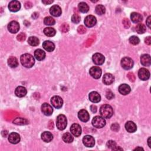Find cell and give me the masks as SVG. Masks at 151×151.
I'll return each instance as SVG.
<instances>
[{
  "label": "cell",
  "mask_w": 151,
  "mask_h": 151,
  "mask_svg": "<svg viewBox=\"0 0 151 151\" xmlns=\"http://www.w3.org/2000/svg\"><path fill=\"white\" fill-rule=\"evenodd\" d=\"M20 62L22 65L26 68H31L35 64L34 57L30 54H24L20 57Z\"/></svg>",
  "instance_id": "6da1fadb"
},
{
  "label": "cell",
  "mask_w": 151,
  "mask_h": 151,
  "mask_svg": "<svg viewBox=\"0 0 151 151\" xmlns=\"http://www.w3.org/2000/svg\"><path fill=\"white\" fill-rule=\"evenodd\" d=\"M100 113L103 118L109 119L113 116L114 111L113 109L110 105L106 104H103L100 107Z\"/></svg>",
  "instance_id": "7a4b0ae2"
},
{
  "label": "cell",
  "mask_w": 151,
  "mask_h": 151,
  "mask_svg": "<svg viewBox=\"0 0 151 151\" xmlns=\"http://www.w3.org/2000/svg\"><path fill=\"white\" fill-rule=\"evenodd\" d=\"M67 125V118L64 114H59L56 120V126L58 129L63 131L66 129Z\"/></svg>",
  "instance_id": "3957f363"
},
{
  "label": "cell",
  "mask_w": 151,
  "mask_h": 151,
  "mask_svg": "<svg viewBox=\"0 0 151 151\" xmlns=\"http://www.w3.org/2000/svg\"><path fill=\"white\" fill-rule=\"evenodd\" d=\"M92 125L96 128H102L106 125V121L103 117L96 116L92 120Z\"/></svg>",
  "instance_id": "277c9868"
},
{
  "label": "cell",
  "mask_w": 151,
  "mask_h": 151,
  "mask_svg": "<svg viewBox=\"0 0 151 151\" xmlns=\"http://www.w3.org/2000/svg\"><path fill=\"white\" fill-rule=\"evenodd\" d=\"M134 62L130 57H125L121 60V66L125 70H130L133 67Z\"/></svg>",
  "instance_id": "5b68a950"
},
{
  "label": "cell",
  "mask_w": 151,
  "mask_h": 151,
  "mask_svg": "<svg viewBox=\"0 0 151 151\" xmlns=\"http://www.w3.org/2000/svg\"><path fill=\"white\" fill-rule=\"evenodd\" d=\"M51 103L56 109H60L63 104L62 98L59 96H54L51 99Z\"/></svg>",
  "instance_id": "8992f818"
},
{
  "label": "cell",
  "mask_w": 151,
  "mask_h": 151,
  "mask_svg": "<svg viewBox=\"0 0 151 151\" xmlns=\"http://www.w3.org/2000/svg\"><path fill=\"white\" fill-rule=\"evenodd\" d=\"M83 143L85 146L88 148L93 147L95 145V138L92 136L86 135L83 138Z\"/></svg>",
  "instance_id": "52a82bcc"
},
{
  "label": "cell",
  "mask_w": 151,
  "mask_h": 151,
  "mask_svg": "<svg viewBox=\"0 0 151 151\" xmlns=\"http://www.w3.org/2000/svg\"><path fill=\"white\" fill-rule=\"evenodd\" d=\"M92 60L93 63L96 65H102L104 63L105 58L104 56L100 53H97L93 55Z\"/></svg>",
  "instance_id": "ba28073f"
},
{
  "label": "cell",
  "mask_w": 151,
  "mask_h": 151,
  "mask_svg": "<svg viewBox=\"0 0 151 151\" xmlns=\"http://www.w3.org/2000/svg\"><path fill=\"white\" fill-rule=\"evenodd\" d=\"M89 73L90 76L95 79H98L100 77L102 72V70L99 67H92L89 70Z\"/></svg>",
  "instance_id": "9c48e42d"
},
{
  "label": "cell",
  "mask_w": 151,
  "mask_h": 151,
  "mask_svg": "<svg viewBox=\"0 0 151 151\" xmlns=\"http://www.w3.org/2000/svg\"><path fill=\"white\" fill-rule=\"evenodd\" d=\"M20 30L19 23L16 21H11L8 25V30L13 34L17 33Z\"/></svg>",
  "instance_id": "30bf717a"
},
{
  "label": "cell",
  "mask_w": 151,
  "mask_h": 151,
  "mask_svg": "<svg viewBox=\"0 0 151 151\" xmlns=\"http://www.w3.org/2000/svg\"><path fill=\"white\" fill-rule=\"evenodd\" d=\"M97 22V20L96 17L93 16H87L85 19V26L87 27H93L95 26Z\"/></svg>",
  "instance_id": "8fae6325"
},
{
  "label": "cell",
  "mask_w": 151,
  "mask_h": 151,
  "mask_svg": "<svg viewBox=\"0 0 151 151\" xmlns=\"http://www.w3.org/2000/svg\"><path fill=\"white\" fill-rule=\"evenodd\" d=\"M138 76L141 80L145 81L149 79L150 72L145 68H141L138 72Z\"/></svg>",
  "instance_id": "7c38bea8"
},
{
  "label": "cell",
  "mask_w": 151,
  "mask_h": 151,
  "mask_svg": "<svg viewBox=\"0 0 151 151\" xmlns=\"http://www.w3.org/2000/svg\"><path fill=\"white\" fill-rule=\"evenodd\" d=\"M41 112L45 116H50L53 114V109L50 105L49 104L47 103H44L41 105Z\"/></svg>",
  "instance_id": "4fadbf2b"
},
{
  "label": "cell",
  "mask_w": 151,
  "mask_h": 151,
  "mask_svg": "<svg viewBox=\"0 0 151 151\" xmlns=\"http://www.w3.org/2000/svg\"><path fill=\"white\" fill-rule=\"evenodd\" d=\"M79 119L83 122H87L90 119V115L85 109L80 110L78 113Z\"/></svg>",
  "instance_id": "5bb4252c"
},
{
  "label": "cell",
  "mask_w": 151,
  "mask_h": 151,
  "mask_svg": "<svg viewBox=\"0 0 151 151\" xmlns=\"http://www.w3.org/2000/svg\"><path fill=\"white\" fill-rule=\"evenodd\" d=\"M50 13L53 16L55 17H58L62 15V11L61 8L59 5H54L50 8Z\"/></svg>",
  "instance_id": "9a60e30c"
},
{
  "label": "cell",
  "mask_w": 151,
  "mask_h": 151,
  "mask_svg": "<svg viewBox=\"0 0 151 151\" xmlns=\"http://www.w3.org/2000/svg\"><path fill=\"white\" fill-rule=\"evenodd\" d=\"M70 131L74 136L78 137L80 136L81 133H82V128L79 124L74 123L71 126Z\"/></svg>",
  "instance_id": "2e32d148"
},
{
  "label": "cell",
  "mask_w": 151,
  "mask_h": 151,
  "mask_svg": "<svg viewBox=\"0 0 151 151\" xmlns=\"http://www.w3.org/2000/svg\"><path fill=\"white\" fill-rule=\"evenodd\" d=\"M20 136L16 132L11 133L8 136V141L12 144H17L20 141Z\"/></svg>",
  "instance_id": "e0dca14e"
},
{
  "label": "cell",
  "mask_w": 151,
  "mask_h": 151,
  "mask_svg": "<svg viewBox=\"0 0 151 151\" xmlns=\"http://www.w3.org/2000/svg\"><path fill=\"white\" fill-rule=\"evenodd\" d=\"M21 8V4L18 1H11L8 4V9L11 12H17Z\"/></svg>",
  "instance_id": "ac0fdd59"
},
{
  "label": "cell",
  "mask_w": 151,
  "mask_h": 151,
  "mask_svg": "<svg viewBox=\"0 0 151 151\" xmlns=\"http://www.w3.org/2000/svg\"><path fill=\"white\" fill-rule=\"evenodd\" d=\"M119 91L120 93L122 95H128L131 91V87L127 84H122L119 87Z\"/></svg>",
  "instance_id": "d6986e66"
},
{
  "label": "cell",
  "mask_w": 151,
  "mask_h": 151,
  "mask_svg": "<svg viewBox=\"0 0 151 151\" xmlns=\"http://www.w3.org/2000/svg\"><path fill=\"white\" fill-rule=\"evenodd\" d=\"M114 80V76L110 73H106L103 76V82L106 85H110L112 84Z\"/></svg>",
  "instance_id": "ffe728a7"
},
{
  "label": "cell",
  "mask_w": 151,
  "mask_h": 151,
  "mask_svg": "<svg viewBox=\"0 0 151 151\" xmlns=\"http://www.w3.org/2000/svg\"><path fill=\"white\" fill-rule=\"evenodd\" d=\"M89 100L93 103H99L101 100V96L96 91H91L89 95Z\"/></svg>",
  "instance_id": "44dd1931"
},
{
  "label": "cell",
  "mask_w": 151,
  "mask_h": 151,
  "mask_svg": "<svg viewBox=\"0 0 151 151\" xmlns=\"http://www.w3.org/2000/svg\"><path fill=\"white\" fill-rule=\"evenodd\" d=\"M125 129L129 133H134L137 130V127L134 122L132 121H128L125 124Z\"/></svg>",
  "instance_id": "7402d4cb"
},
{
  "label": "cell",
  "mask_w": 151,
  "mask_h": 151,
  "mask_svg": "<svg viewBox=\"0 0 151 151\" xmlns=\"http://www.w3.org/2000/svg\"><path fill=\"white\" fill-rule=\"evenodd\" d=\"M27 89L23 86H18L16 89L15 94L18 98L24 97L27 95Z\"/></svg>",
  "instance_id": "603a6c76"
},
{
  "label": "cell",
  "mask_w": 151,
  "mask_h": 151,
  "mask_svg": "<svg viewBox=\"0 0 151 151\" xmlns=\"http://www.w3.org/2000/svg\"><path fill=\"white\" fill-rule=\"evenodd\" d=\"M141 63L144 66H150L151 63L150 56L149 54H143L141 57Z\"/></svg>",
  "instance_id": "cb8c5ba5"
},
{
  "label": "cell",
  "mask_w": 151,
  "mask_h": 151,
  "mask_svg": "<svg viewBox=\"0 0 151 151\" xmlns=\"http://www.w3.org/2000/svg\"><path fill=\"white\" fill-rule=\"evenodd\" d=\"M43 47L49 52L53 51L55 49L54 44L50 41H45L43 43Z\"/></svg>",
  "instance_id": "d4e9b609"
},
{
  "label": "cell",
  "mask_w": 151,
  "mask_h": 151,
  "mask_svg": "<svg viewBox=\"0 0 151 151\" xmlns=\"http://www.w3.org/2000/svg\"><path fill=\"white\" fill-rule=\"evenodd\" d=\"M41 137L44 142L48 143V142H51L53 140V135H52L51 132L45 131V132H43V133L41 135Z\"/></svg>",
  "instance_id": "484cf974"
},
{
  "label": "cell",
  "mask_w": 151,
  "mask_h": 151,
  "mask_svg": "<svg viewBox=\"0 0 151 151\" xmlns=\"http://www.w3.org/2000/svg\"><path fill=\"white\" fill-rule=\"evenodd\" d=\"M34 57L39 61L43 60L45 57V53L41 49H37L34 51Z\"/></svg>",
  "instance_id": "4316f807"
},
{
  "label": "cell",
  "mask_w": 151,
  "mask_h": 151,
  "mask_svg": "<svg viewBox=\"0 0 151 151\" xmlns=\"http://www.w3.org/2000/svg\"><path fill=\"white\" fill-rule=\"evenodd\" d=\"M131 18L132 22L134 23H139L143 20V17L142 15L135 12H133L131 14Z\"/></svg>",
  "instance_id": "83f0119b"
},
{
  "label": "cell",
  "mask_w": 151,
  "mask_h": 151,
  "mask_svg": "<svg viewBox=\"0 0 151 151\" xmlns=\"http://www.w3.org/2000/svg\"><path fill=\"white\" fill-rule=\"evenodd\" d=\"M8 64L11 68H16L18 66V62L16 57L11 56L8 59Z\"/></svg>",
  "instance_id": "f1b7e54d"
},
{
  "label": "cell",
  "mask_w": 151,
  "mask_h": 151,
  "mask_svg": "<svg viewBox=\"0 0 151 151\" xmlns=\"http://www.w3.org/2000/svg\"><path fill=\"white\" fill-rule=\"evenodd\" d=\"M44 33L47 37H53L56 35V31L52 27H46L44 30Z\"/></svg>",
  "instance_id": "f546056e"
},
{
  "label": "cell",
  "mask_w": 151,
  "mask_h": 151,
  "mask_svg": "<svg viewBox=\"0 0 151 151\" xmlns=\"http://www.w3.org/2000/svg\"><path fill=\"white\" fill-rule=\"evenodd\" d=\"M78 8H79V11L82 13H86L89 10V5L84 2H82V3H79L78 5Z\"/></svg>",
  "instance_id": "4dcf8cb0"
},
{
  "label": "cell",
  "mask_w": 151,
  "mask_h": 151,
  "mask_svg": "<svg viewBox=\"0 0 151 151\" xmlns=\"http://www.w3.org/2000/svg\"><path fill=\"white\" fill-rule=\"evenodd\" d=\"M62 138H63V141L66 143H67V144L72 143L73 141V139H74V138H73V136L71 135V133H67V132L63 134Z\"/></svg>",
  "instance_id": "1f68e13d"
},
{
  "label": "cell",
  "mask_w": 151,
  "mask_h": 151,
  "mask_svg": "<svg viewBox=\"0 0 151 151\" xmlns=\"http://www.w3.org/2000/svg\"><path fill=\"white\" fill-rule=\"evenodd\" d=\"M28 43L30 45L34 46H34H37L39 44L40 41L37 37L32 36V37H30L28 38Z\"/></svg>",
  "instance_id": "d6a6232c"
},
{
  "label": "cell",
  "mask_w": 151,
  "mask_h": 151,
  "mask_svg": "<svg viewBox=\"0 0 151 151\" xmlns=\"http://www.w3.org/2000/svg\"><path fill=\"white\" fill-rule=\"evenodd\" d=\"M136 31L138 34H144L146 31V27L142 23H139L136 26Z\"/></svg>",
  "instance_id": "836d02e7"
},
{
  "label": "cell",
  "mask_w": 151,
  "mask_h": 151,
  "mask_svg": "<svg viewBox=\"0 0 151 151\" xmlns=\"http://www.w3.org/2000/svg\"><path fill=\"white\" fill-rule=\"evenodd\" d=\"M13 123L17 125H25L28 123V121L24 118H17L13 121Z\"/></svg>",
  "instance_id": "e575fe53"
},
{
  "label": "cell",
  "mask_w": 151,
  "mask_h": 151,
  "mask_svg": "<svg viewBox=\"0 0 151 151\" xmlns=\"http://www.w3.org/2000/svg\"><path fill=\"white\" fill-rule=\"evenodd\" d=\"M96 13L98 15L102 16L106 12V8L102 5H98L95 9Z\"/></svg>",
  "instance_id": "d590c367"
},
{
  "label": "cell",
  "mask_w": 151,
  "mask_h": 151,
  "mask_svg": "<svg viewBox=\"0 0 151 151\" xmlns=\"http://www.w3.org/2000/svg\"><path fill=\"white\" fill-rule=\"evenodd\" d=\"M44 23L47 26H53L55 24V20L51 17H46L44 20Z\"/></svg>",
  "instance_id": "8d00e7d4"
},
{
  "label": "cell",
  "mask_w": 151,
  "mask_h": 151,
  "mask_svg": "<svg viewBox=\"0 0 151 151\" xmlns=\"http://www.w3.org/2000/svg\"><path fill=\"white\" fill-rule=\"evenodd\" d=\"M129 41L131 44L134 45H137L139 43H140V40H139V39L137 36H133L129 38Z\"/></svg>",
  "instance_id": "74e56055"
},
{
  "label": "cell",
  "mask_w": 151,
  "mask_h": 151,
  "mask_svg": "<svg viewBox=\"0 0 151 151\" xmlns=\"http://www.w3.org/2000/svg\"><path fill=\"white\" fill-rule=\"evenodd\" d=\"M106 146L108 148H109V149H111L112 150H115V149L116 148V147L118 146H117V144H116V142L110 140V141H108V142L106 144Z\"/></svg>",
  "instance_id": "f35d334b"
},
{
  "label": "cell",
  "mask_w": 151,
  "mask_h": 151,
  "mask_svg": "<svg viewBox=\"0 0 151 151\" xmlns=\"http://www.w3.org/2000/svg\"><path fill=\"white\" fill-rule=\"evenodd\" d=\"M81 21L80 16L77 14H74L72 17V21L75 24H78Z\"/></svg>",
  "instance_id": "ab89813d"
},
{
  "label": "cell",
  "mask_w": 151,
  "mask_h": 151,
  "mask_svg": "<svg viewBox=\"0 0 151 151\" xmlns=\"http://www.w3.org/2000/svg\"><path fill=\"white\" fill-rule=\"evenodd\" d=\"M69 26L68 24H67V23H63V24L61 26V27H60V30L62 31V32L64 33H66L69 30Z\"/></svg>",
  "instance_id": "60d3db41"
},
{
  "label": "cell",
  "mask_w": 151,
  "mask_h": 151,
  "mask_svg": "<svg viewBox=\"0 0 151 151\" xmlns=\"http://www.w3.org/2000/svg\"><path fill=\"white\" fill-rule=\"evenodd\" d=\"M26 35L23 33H21L20 34H18L17 37V40L21 42L24 41L26 40Z\"/></svg>",
  "instance_id": "b9f144b4"
},
{
  "label": "cell",
  "mask_w": 151,
  "mask_h": 151,
  "mask_svg": "<svg viewBox=\"0 0 151 151\" xmlns=\"http://www.w3.org/2000/svg\"><path fill=\"white\" fill-rule=\"evenodd\" d=\"M123 24L125 28H129L131 26V22L127 18H124L123 20Z\"/></svg>",
  "instance_id": "7bdbcfd3"
},
{
  "label": "cell",
  "mask_w": 151,
  "mask_h": 151,
  "mask_svg": "<svg viewBox=\"0 0 151 151\" xmlns=\"http://www.w3.org/2000/svg\"><path fill=\"white\" fill-rule=\"evenodd\" d=\"M120 129V126L118 123H113L112 125L111 126V129L112 131H114V132H118Z\"/></svg>",
  "instance_id": "ee69618b"
},
{
  "label": "cell",
  "mask_w": 151,
  "mask_h": 151,
  "mask_svg": "<svg viewBox=\"0 0 151 151\" xmlns=\"http://www.w3.org/2000/svg\"><path fill=\"white\" fill-rule=\"evenodd\" d=\"M114 96L113 93L111 90H108V91H106V98H107L108 99H109V100H112V99L114 98Z\"/></svg>",
  "instance_id": "f6af8a7d"
},
{
  "label": "cell",
  "mask_w": 151,
  "mask_h": 151,
  "mask_svg": "<svg viewBox=\"0 0 151 151\" xmlns=\"http://www.w3.org/2000/svg\"><path fill=\"white\" fill-rule=\"evenodd\" d=\"M127 78L129 79V80L131 81V82H134L136 80L134 74L132 72H129L128 74H127Z\"/></svg>",
  "instance_id": "bcb514c9"
},
{
  "label": "cell",
  "mask_w": 151,
  "mask_h": 151,
  "mask_svg": "<svg viewBox=\"0 0 151 151\" xmlns=\"http://www.w3.org/2000/svg\"><path fill=\"white\" fill-rule=\"evenodd\" d=\"M77 31H78V33L79 34H85L86 32V29L83 26H79L78 27Z\"/></svg>",
  "instance_id": "7dc6e473"
},
{
  "label": "cell",
  "mask_w": 151,
  "mask_h": 151,
  "mask_svg": "<svg viewBox=\"0 0 151 151\" xmlns=\"http://www.w3.org/2000/svg\"><path fill=\"white\" fill-rule=\"evenodd\" d=\"M145 43L147 45H150L151 44V37L150 36L146 37L145 39Z\"/></svg>",
  "instance_id": "c3c4849f"
},
{
  "label": "cell",
  "mask_w": 151,
  "mask_h": 151,
  "mask_svg": "<svg viewBox=\"0 0 151 151\" xmlns=\"http://www.w3.org/2000/svg\"><path fill=\"white\" fill-rule=\"evenodd\" d=\"M90 110L92 113H95L97 112V107L95 105H93H93L90 106Z\"/></svg>",
  "instance_id": "681fc988"
},
{
  "label": "cell",
  "mask_w": 151,
  "mask_h": 151,
  "mask_svg": "<svg viewBox=\"0 0 151 151\" xmlns=\"http://www.w3.org/2000/svg\"><path fill=\"white\" fill-rule=\"evenodd\" d=\"M54 2V1H50V0H43L42 1V3L44 4L45 5H49L52 4Z\"/></svg>",
  "instance_id": "f907efd6"
},
{
  "label": "cell",
  "mask_w": 151,
  "mask_h": 151,
  "mask_svg": "<svg viewBox=\"0 0 151 151\" xmlns=\"http://www.w3.org/2000/svg\"><path fill=\"white\" fill-rule=\"evenodd\" d=\"M150 18H151V16H149L146 21V25L147 26L150 28Z\"/></svg>",
  "instance_id": "816d5d0a"
},
{
  "label": "cell",
  "mask_w": 151,
  "mask_h": 151,
  "mask_svg": "<svg viewBox=\"0 0 151 151\" xmlns=\"http://www.w3.org/2000/svg\"><path fill=\"white\" fill-rule=\"evenodd\" d=\"M33 6V4L30 3V2H27L25 4V7L27 8V9H29L30 8H31Z\"/></svg>",
  "instance_id": "f5cc1de1"
},
{
  "label": "cell",
  "mask_w": 151,
  "mask_h": 151,
  "mask_svg": "<svg viewBox=\"0 0 151 151\" xmlns=\"http://www.w3.org/2000/svg\"><path fill=\"white\" fill-rule=\"evenodd\" d=\"M39 17V14L37 13H34L32 15V17L34 18V19H36L37 17Z\"/></svg>",
  "instance_id": "db71d44e"
},
{
  "label": "cell",
  "mask_w": 151,
  "mask_h": 151,
  "mask_svg": "<svg viewBox=\"0 0 151 151\" xmlns=\"http://www.w3.org/2000/svg\"><path fill=\"white\" fill-rule=\"evenodd\" d=\"M50 124L51 126L49 125V129H53L54 126H53V121H50Z\"/></svg>",
  "instance_id": "11a10c76"
},
{
  "label": "cell",
  "mask_w": 151,
  "mask_h": 151,
  "mask_svg": "<svg viewBox=\"0 0 151 151\" xmlns=\"http://www.w3.org/2000/svg\"><path fill=\"white\" fill-rule=\"evenodd\" d=\"M150 139H151V138H150V137H149L148 138V146H149V148H151V145H150Z\"/></svg>",
  "instance_id": "9f6ffc18"
},
{
  "label": "cell",
  "mask_w": 151,
  "mask_h": 151,
  "mask_svg": "<svg viewBox=\"0 0 151 151\" xmlns=\"http://www.w3.org/2000/svg\"><path fill=\"white\" fill-rule=\"evenodd\" d=\"M144 150V149L141 147H137L134 149V150Z\"/></svg>",
  "instance_id": "6f0895ef"
}]
</instances>
